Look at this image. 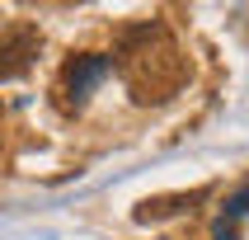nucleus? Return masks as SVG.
I'll return each instance as SVG.
<instances>
[{
    "mask_svg": "<svg viewBox=\"0 0 249 240\" xmlns=\"http://www.w3.org/2000/svg\"><path fill=\"white\" fill-rule=\"evenodd\" d=\"M118 71H123L127 90L137 104H165L169 94L183 90V52L169 42V33L160 24H141L123 33V47H118Z\"/></svg>",
    "mask_w": 249,
    "mask_h": 240,
    "instance_id": "nucleus-1",
    "label": "nucleus"
},
{
    "mask_svg": "<svg viewBox=\"0 0 249 240\" xmlns=\"http://www.w3.org/2000/svg\"><path fill=\"white\" fill-rule=\"evenodd\" d=\"M38 33L33 28H10L5 38H0V80H14V75H24L33 66V56H38Z\"/></svg>",
    "mask_w": 249,
    "mask_h": 240,
    "instance_id": "nucleus-3",
    "label": "nucleus"
},
{
    "mask_svg": "<svg viewBox=\"0 0 249 240\" xmlns=\"http://www.w3.org/2000/svg\"><path fill=\"white\" fill-rule=\"evenodd\" d=\"M113 71V61L104 52H85V56H75V61H66V71H61V94L66 99H75L80 104L89 90H94L104 75Z\"/></svg>",
    "mask_w": 249,
    "mask_h": 240,
    "instance_id": "nucleus-2",
    "label": "nucleus"
},
{
    "mask_svg": "<svg viewBox=\"0 0 249 240\" xmlns=\"http://www.w3.org/2000/svg\"><path fill=\"white\" fill-rule=\"evenodd\" d=\"M202 198H207V188H193V193H160V198H146V203L137 207V222H160V217H179V212H193Z\"/></svg>",
    "mask_w": 249,
    "mask_h": 240,
    "instance_id": "nucleus-4",
    "label": "nucleus"
}]
</instances>
